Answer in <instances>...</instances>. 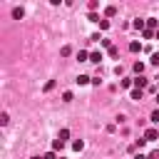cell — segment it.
Returning <instances> with one entry per match:
<instances>
[{
  "label": "cell",
  "mask_w": 159,
  "mask_h": 159,
  "mask_svg": "<svg viewBox=\"0 0 159 159\" xmlns=\"http://www.w3.org/2000/svg\"><path fill=\"white\" fill-rule=\"evenodd\" d=\"M147 84H149V80H147L144 75H139V77H134V87H137V89H144Z\"/></svg>",
  "instance_id": "cell-1"
},
{
  "label": "cell",
  "mask_w": 159,
  "mask_h": 159,
  "mask_svg": "<svg viewBox=\"0 0 159 159\" xmlns=\"http://www.w3.org/2000/svg\"><path fill=\"white\" fill-rule=\"evenodd\" d=\"M157 137H159V132H157V129H154V127H149V129H147V132H144V142H154V139H157Z\"/></svg>",
  "instance_id": "cell-2"
},
{
  "label": "cell",
  "mask_w": 159,
  "mask_h": 159,
  "mask_svg": "<svg viewBox=\"0 0 159 159\" xmlns=\"http://www.w3.org/2000/svg\"><path fill=\"white\" fill-rule=\"evenodd\" d=\"M89 62L99 65V62H102V52H89Z\"/></svg>",
  "instance_id": "cell-3"
},
{
  "label": "cell",
  "mask_w": 159,
  "mask_h": 159,
  "mask_svg": "<svg viewBox=\"0 0 159 159\" xmlns=\"http://www.w3.org/2000/svg\"><path fill=\"white\" fill-rule=\"evenodd\" d=\"M129 52H142V45H139L137 40H132V42H129Z\"/></svg>",
  "instance_id": "cell-4"
},
{
  "label": "cell",
  "mask_w": 159,
  "mask_h": 159,
  "mask_svg": "<svg viewBox=\"0 0 159 159\" xmlns=\"http://www.w3.org/2000/svg\"><path fill=\"white\" fill-rule=\"evenodd\" d=\"M89 82H92L89 75H80V77H77V84H89Z\"/></svg>",
  "instance_id": "cell-5"
},
{
  "label": "cell",
  "mask_w": 159,
  "mask_h": 159,
  "mask_svg": "<svg viewBox=\"0 0 159 159\" xmlns=\"http://www.w3.org/2000/svg\"><path fill=\"white\" fill-rule=\"evenodd\" d=\"M142 97H144V89H137V87H134V89H132V99H137V102H139Z\"/></svg>",
  "instance_id": "cell-6"
},
{
  "label": "cell",
  "mask_w": 159,
  "mask_h": 159,
  "mask_svg": "<svg viewBox=\"0 0 159 159\" xmlns=\"http://www.w3.org/2000/svg\"><path fill=\"white\" fill-rule=\"evenodd\" d=\"M57 139H60V142H67V139H70V129H60Z\"/></svg>",
  "instance_id": "cell-7"
},
{
  "label": "cell",
  "mask_w": 159,
  "mask_h": 159,
  "mask_svg": "<svg viewBox=\"0 0 159 159\" xmlns=\"http://www.w3.org/2000/svg\"><path fill=\"white\" fill-rule=\"evenodd\" d=\"M104 15H107V17H114V15H117V7H114V5L104 7Z\"/></svg>",
  "instance_id": "cell-8"
},
{
  "label": "cell",
  "mask_w": 159,
  "mask_h": 159,
  "mask_svg": "<svg viewBox=\"0 0 159 159\" xmlns=\"http://www.w3.org/2000/svg\"><path fill=\"white\" fill-rule=\"evenodd\" d=\"M62 147H65V142H60V139L52 142V152H62Z\"/></svg>",
  "instance_id": "cell-9"
},
{
  "label": "cell",
  "mask_w": 159,
  "mask_h": 159,
  "mask_svg": "<svg viewBox=\"0 0 159 159\" xmlns=\"http://www.w3.org/2000/svg\"><path fill=\"white\" fill-rule=\"evenodd\" d=\"M72 149H75V152H82V149H84V142H82V139L72 142Z\"/></svg>",
  "instance_id": "cell-10"
},
{
  "label": "cell",
  "mask_w": 159,
  "mask_h": 159,
  "mask_svg": "<svg viewBox=\"0 0 159 159\" xmlns=\"http://www.w3.org/2000/svg\"><path fill=\"white\" fill-rule=\"evenodd\" d=\"M22 15H25V10H22V7H15V10H12V17H15V20H20Z\"/></svg>",
  "instance_id": "cell-11"
},
{
  "label": "cell",
  "mask_w": 159,
  "mask_h": 159,
  "mask_svg": "<svg viewBox=\"0 0 159 159\" xmlns=\"http://www.w3.org/2000/svg\"><path fill=\"white\" fill-rule=\"evenodd\" d=\"M157 25H159V20H154V17H149V20H147V30H154Z\"/></svg>",
  "instance_id": "cell-12"
},
{
  "label": "cell",
  "mask_w": 159,
  "mask_h": 159,
  "mask_svg": "<svg viewBox=\"0 0 159 159\" xmlns=\"http://www.w3.org/2000/svg\"><path fill=\"white\" fill-rule=\"evenodd\" d=\"M77 60H80V62H84V60H89V52H84V50H80V52H77Z\"/></svg>",
  "instance_id": "cell-13"
},
{
  "label": "cell",
  "mask_w": 159,
  "mask_h": 159,
  "mask_svg": "<svg viewBox=\"0 0 159 159\" xmlns=\"http://www.w3.org/2000/svg\"><path fill=\"white\" fill-rule=\"evenodd\" d=\"M134 72H137V77L144 72V62H134Z\"/></svg>",
  "instance_id": "cell-14"
},
{
  "label": "cell",
  "mask_w": 159,
  "mask_h": 159,
  "mask_svg": "<svg viewBox=\"0 0 159 159\" xmlns=\"http://www.w3.org/2000/svg\"><path fill=\"white\" fill-rule=\"evenodd\" d=\"M87 7H89V12H94V10L99 7V2H97V0H89V5H87Z\"/></svg>",
  "instance_id": "cell-15"
},
{
  "label": "cell",
  "mask_w": 159,
  "mask_h": 159,
  "mask_svg": "<svg viewBox=\"0 0 159 159\" xmlns=\"http://www.w3.org/2000/svg\"><path fill=\"white\" fill-rule=\"evenodd\" d=\"M50 89H55V80H47L45 82V92H50Z\"/></svg>",
  "instance_id": "cell-16"
},
{
  "label": "cell",
  "mask_w": 159,
  "mask_h": 159,
  "mask_svg": "<svg viewBox=\"0 0 159 159\" xmlns=\"http://www.w3.org/2000/svg\"><path fill=\"white\" fill-rule=\"evenodd\" d=\"M149 119H152V122H154V124H159V109H154V112H152V117H149Z\"/></svg>",
  "instance_id": "cell-17"
},
{
  "label": "cell",
  "mask_w": 159,
  "mask_h": 159,
  "mask_svg": "<svg viewBox=\"0 0 159 159\" xmlns=\"http://www.w3.org/2000/svg\"><path fill=\"white\" fill-rule=\"evenodd\" d=\"M109 57H119V50H117V47H114V45H112V47H109Z\"/></svg>",
  "instance_id": "cell-18"
},
{
  "label": "cell",
  "mask_w": 159,
  "mask_h": 159,
  "mask_svg": "<svg viewBox=\"0 0 159 159\" xmlns=\"http://www.w3.org/2000/svg\"><path fill=\"white\" fill-rule=\"evenodd\" d=\"M119 84H122V87H132V84H134V80H122Z\"/></svg>",
  "instance_id": "cell-19"
},
{
  "label": "cell",
  "mask_w": 159,
  "mask_h": 159,
  "mask_svg": "<svg viewBox=\"0 0 159 159\" xmlns=\"http://www.w3.org/2000/svg\"><path fill=\"white\" fill-rule=\"evenodd\" d=\"M62 102H72V92H65L62 94Z\"/></svg>",
  "instance_id": "cell-20"
},
{
  "label": "cell",
  "mask_w": 159,
  "mask_h": 159,
  "mask_svg": "<svg viewBox=\"0 0 159 159\" xmlns=\"http://www.w3.org/2000/svg\"><path fill=\"white\" fill-rule=\"evenodd\" d=\"M7 119H10V117H7V112H2V114H0V124H7Z\"/></svg>",
  "instance_id": "cell-21"
},
{
  "label": "cell",
  "mask_w": 159,
  "mask_h": 159,
  "mask_svg": "<svg viewBox=\"0 0 159 159\" xmlns=\"http://www.w3.org/2000/svg\"><path fill=\"white\" fill-rule=\"evenodd\" d=\"M42 159H60V157H57V154H55V152H47V154H45V157H42Z\"/></svg>",
  "instance_id": "cell-22"
},
{
  "label": "cell",
  "mask_w": 159,
  "mask_h": 159,
  "mask_svg": "<svg viewBox=\"0 0 159 159\" xmlns=\"http://www.w3.org/2000/svg\"><path fill=\"white\" fill-rule=\"evenodd\" d=\"M152 65H159V52H154V55H152Z\"/></svg>",
  "instance_id": "cell-23"
},
{
  "label": "cell",
  "mask_w": 159,
  "mask_h": 159,
  "mask_svg": "<svg viewBox=\"0 0 159 159\" xmlns=\"http://www.w3.org/2000/svg\"><path fill=\"white\" fill-rule=\"evenodd\" d=\"M147 159H159V152H152V154H149Z\"/></svg>",
  "instance_id": "cell-24"
},
{
  "label": "cell",
  "mask_w": 159,
  "mask_h": 159,
  "mask_svg": "<svg viewBox=\"0 0 159 159\" xmlns=\"http://www.w3.org/2000/svg\"><path fill=\"white\" fill-rule=\"evenodd\" d=\"M134 159H147V157H144V154H142V152H139V154H137V157H134Z\"/></svg>",
  "instance_id": "cell-25"
},
{
  "label": "cell",
  "mask_w": 159,
  "mask_h": 159,
  "mask_svg": "<svg viewBox=\"0 0 159 159\" xmlns=\"http://www.w3.org/2000/svg\"><path fill=\"white\" fill-rule=\"evenodd\" d=\"M157 104H159V92H157Z\"/></svg>",
  "instance_id": "cell-26"
},
{
  "label": "cell",
  "mask_w": 159,
  "mask_h": 159,
  "mask_svg": "<svg viewBox=\"0 0 159 159\" xmlns=\"http://www.w3.org/2000/svg\"><path fill=\"white\" fill-rule=\"evenodd\" d=\"M32 159H42V157H32Z\"/></svg>",
  "instance_id": "cell-27"
},
{
  "label": "cell",
  "mask_w": 159,
  "mask_h": 159,
  "mask_svg": "<svg viewBox=\"0 0 159 159\" xmlns=\"http://www.w3.org/2000/svg\"><path fill=\"white\" fill-rule=\"evenodd\" d=\"M157 37H159V30H157Z\"/></svg>",
  "instance_id": "cell-28"
},
{
  "label": "cell",
  "mask_w": 159,
  "mask_h": 159,
  "mask_svg": "<svg viewBox=\"0 0 159 159\" xmlns=\"http://www.w3.org/2000/svg\"><path fill=\"white\" fill-rule=\"evenodd\" d=\"M60 159H65V157H60Z\"/></svg>",
  "instance_id": "cell-29"
}]
</instances>
